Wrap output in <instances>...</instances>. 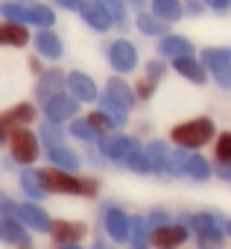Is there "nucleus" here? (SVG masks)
<instances>
[{
	"label": "nucleus",
	"instance_id": "79ce46f5",
	"mask_svg": "<svg viewBox=\"0 0 231 249\" xmlns=\"http://www.w3.org/2000/svg\"><path fill=\"white\" fill-rule=\"evenodd\" d=\"M30 71H33L35 76H41V73H44V65H41V59H33V62H30Z\"/></svg>",
	"mask_w": 231,
	"mask_h": 249
},
{
	"label": "nucleus",
	"instance_id": "ddd939ff",
	"mask_svg": "<svg viewBox=\"0 0 231 249\" xmlns=\"http://www.w3.org/2000/svg\"><path fill=\"white\" fill-rule=\"evenodd\" d=\"M33 117H35V108H33L30 103H18V106H12V108H6V111H0V120H3L9 129L27 126V123H33Z\"/></svg>",
	"mask_w": 231,
	"mask_h": 249
},
{
	"label": "nucleus",
	"instance_id": "473e14b6",
	"mask_svg": "<svg viewBox=\"0 0 231 249\" xmlns=\"http://www.w3.org/2000/svg\"><path fill=\"white\" fill-rule=\"evenodd\" d=\"M41 138L47 141V147H62V129H59V123H44V129H41Z\"/></svg>",
	"mask_w": 231,
	"mask_h": 249
},
{
	"label": "nucleus",
	"instance_id": "4468645a",
	"mask_svg": "<svg viewBox=\"0 0 231 249\" xmlns=\"http://www.w3.org/2000/svg\"><path fill=\"white\" fill-rule=\"evenodd\" d=\"M105 97H108L111 103H117L123 111H129V108L135 106V94H132V88H129L123 79H108V91H105Z\"/></svg>",
	"mask_w": 231,
	"mask_h": 249
},
{
	"label": "nucleus",
	"instance_id": "2f4dec72",
	"mask_svg": "<svg viewBox=\"0 0 231 249\" xmlns=\"http://www.w3.org/2000/svg\"><path fill=\"white\" fill-rule=\"evenodd\" d=\"M126 161H129V167L132 170H138V173H149V161H147V153L138 147V150H132L129 156H126Z\"/></svg>",
	"mask_w": 231,
	"mask_h": 249
},
{
	"label": "nucleus",
	"instance_id": "7ed1b4c3",
	"mask_svg": "<svg viewBox=\"0 0 231 249\" xmlns=\"http://www.w3.org/2000/svg\"><path fill=\"white\" fill-rule=\"evenodd\" d=\"M9 150H12V159L21 161V164H33L38 159V138L27 129V126H15L9 129Z\"/></svg>",
	"mask_w": 231,
	"mask_h": 249
},
{
	"label": "nucleus",
	"instance_id": "72a5a7b5",
	"mask_svg": "<svg viewBox=\"0 0 231 249\" xmlns=\"http://www.w3.org/2000/svg\"><path fill=\"white\" fill-rule=\"evenodd\" d=\"M216 159H219L222 164H228V159H231V135H228V132H222V135L216 138Z\"/></svg>",
	"mask_w": 231,
	"mask_h": 249
},
{
	"label": "nucleus",
	"instance_id": "7c9ffc66",
	"mask_svg": "<svg viewBox=\"0 0 231 249\" xmlns=\"http://www.w3.org/2000/svg\"><path fill=\"white\" fill-rule=\"evenodd\" d=\"M0 12L6 15V21H15V24H27V6L24 3H3Z\"/></svg>",
	"mask_w": 231,
	"mask_h": 249
},
{
	"label": "nucleus",
	"instance_id": "4be33fe9",
	"mask_svg": "<svg viewBox=\"0 0 231 249\" xmlns=\"http://www.w3.org/2000/svg\"><path fill=\"white\" fill-rule=\"evenodd\" d=\"M176 71H179L182 76L193 79V82H205V79H208L205 68H202V65H199L193 56H187V59H176Z\"/></svg>",
	"mask_w": 231,
	"mask_h": 249
},
{
	"label": "nucleus",
	"instance_id": "f257e3e1",
	"mask_svg": "<svg viewBox=\"0 0 231 249\" xmlns=\"http://www.w3.org/2000/svg\"><path fill=\"white\" fill-rule=\"evenodd\" d=\"M38 188L47 194H79V196H97V182L85 176H73L59 167H44L35 173Z\"/></svg>",
	"mask_w": 231,
	"mask_h": 249
},
{
	"label": "nucleus",
	"instance_id": "b1692460",
	"mask_svg": "<svg viewBox=\"0 0 231 249\" xmlns=\"http://www.w3.org/2000/svg\"><path fill=\"white\" fill-rule=\"evenodd\" d=\"M85 123L91 126L94 135H111V132H114V123H111V117H108L105 111H91Z\"/></svg>",
	"mask_w": 231,
	"mask_h": 249
},
{
	"label": "nucleus",
	"instance_id": "cd10ccee",
	"mask_svg": "<svg viewBox=\"0 0 231 249\" xmlns=\"http://www.w3.org/2000/svg\"><path fill=\"white\" fill-rule=\"evenodd\" d=\"M97 3L105 9V15H108L111 21H117L120 27L126 24V9H123V0H97Z\"/></svg>",
	"mask_w": 231,
	"mask_h": 249
},
{
	"label": "nucleus",
	"instance_id": "c03bdc74",
	"mask_svg": "<svg viewBox=\"0 0 231 249\" xmlns=\"http://www.w3.org/2000/svg\"><path fill=\"white\" fill-rule=\"evenodd\" d=\"M59 249H82L79 243H67V246H59Z\"/></svg>",
	"mask_w": 231,
	"mask_h": 249
},
{
	"label": "nucleus",
	"instance_id": "a18cd8bd",
	"mask_svg": "<svg viewBox=\"0 0 231 249\" xmlns=\"http://www.w3.org/2000/svg\"><path fill=\"white\" fill-rule=\"evenodd\" d=\"M129 3H135V6H138V9H141V0H129Z\"/></svg>",
	"mask_w": 231,
	"mask_h": 249
},
{
	"label": "nucleus",
	"instance_id": "39448f33",
	"mask_svg": "<svg viewBox=\"0 0 231 249\" xmlns=\"http://www.w3.org/2000/svg\"><path fill=\"white\" fill-rule=\"evenodd\" d=\"M47 231H50L53 243L67 246V243H79V240L88 234V226H85V223H70V220H53V223L47 226Z\"/></svg>",
	"mask_w": 231,
	"mask_h": 249
},
{
	"label": "nucleus",
	"instance_id": "393cba45",
	"mask_svg": "<svg viewBox=\"0 0 231 249\" xmlns=\"http://www.w3.org/2000/svg\"><path fill=\"white\" fill-rule=\"evenodd\" d=\"M53 9H47V6H27V24H35V27H41V30H50V24H53Z\"/></svg>",
	"mask_w": 231,
	"mask_h": 249
},
{
	"label": "nucleus",
	"instance_id": "1a4fd4ad",
	"mask_svg": "<svg viewBox=\"0 0 231 249\" xmlns=\"http://www.w3.org/2000/svg\"><path fill=\"white\" fill-rule=\"evenodd\" d=\"M228 65H231V56H228V50H222V47L202 53V68H208L211 73H216L219 85H228Z\"/></svg>",
	"mask_w": 231,
	"mask_h": 249
},
{
	"label": "nucleus",
	"instance_id": "a211bd4d",
	"mask_svg": "<svg viewBox=\"0 0 231 249\" xmlns=\"http://www.w3.org/2000/svg\"><path fill=\"white\" fill-rule=\"evenodd\" d=\"M18 220H24L27 226H33V229H38V231H47V226H50V217H47L38 205H33V202L18 205Z\"/></svg>",
	"mask_w": 231,
	"mask_h": 249
},
{
	"label": "nucleus",
	"instance_id": "9b49d317",
	"mask_svg": "<svg viewBox=\"0 0 231 249\" xmlns=\"http://www.w3.org/2000/svg\"><path fill=\"white\" fill-rule=\"evenodd\" d=\"M105 229H108V234H111V240H117V243H123V240H129V217L120 211V208H108L105 211Z\"/></svg>",
	"mask_w": 231,
	"mask_h": 249
},
{
	"label": "nucleus",
	"instance_id": "6e6552de",
	"mask_svg": "<svg viewBox=\"0 0 231 249\" xmlns=\"http://www.w3.org/2000/svg\"><path fill=\"white\" fill-rule=\"evenodd\" d=\"M99 150H102L105 159H117V161H123L132 150H138V141H135V138H126V135H102Z\"/></svg>",
	"mask_w": 231,
	"mask_h": 249
},
{
	"label": "nucleus",
	"instance_id": "c85d7f7f",
	"mask_svg": "<svg viewBox=\"0 0 231 249\" xmlns=\"http://www.w3.org/2000/svg\"><path fill=\"white\" fill-rule=\"evenodd\" d=\"M184 173H190L193 179H208V161L205 159H199V156H187V161H184Z\"/></svg>",
	"mask_w": 231,
	"mask_h": 249
},
{
	"label": "nucleus",
	"instance_id": "423d86ee",
	"mask_svg": "<svg viewBox=\"0 0 231 249\" xmlns=\"http://www.w3.org/2000/svg\"><path fill=\"white\" fill-rule=\"evenodd\" d=\"M108 62H111V68L117 71V73H126V71H132L135 65H138V53H135V44H129V41H114L111 47H108Z\"/></svg>",
	"mask_w": 231,
	"mask_h": 249
},
{
	"label": "nucleus",
	"instance_id": "4c0bfd02",
	"mask_svg": "<svg viewBox=\"0 0 231 249\" xmlns=\"http://www.w3.org/2000/svg\"><path fill=\"white\" fill-rule=\"evenodd\" d=\"M70 132H73L76 138H82V141H91V138H94V132H91V126H88L85 120H73V123H70Z\"/></svg>",
	"mask_w": 231,
	"mask_h": 249
},
{
	"label": "nucleus",
	"instance_id": "e433bc0d",
	"mask_svg": "<svg viewBox=\"0 0 231 249\" xmlns=\"http://www.w3.org/2000/svg\"><path fill=\"white\" fill-rule=\"evenodd\" d=\"M138 100H149L152 94H155V79H141L138 85H135V91H132Z\"/></svg>",
	"mask_w": 231,
	"mask_h": 249
},
{
	"label": "nucleus",
	"instance_id": "ea45409f",
	"mask_svg": "<svg viewBox=\"0 0 231 249\" xmlns=\"http://www.w3.org/2000/svg\"><path fill=\"white\" fill-rule=\"evenodd\" d=\"M56 3H59V6H65V9H79L85 0H56Z\"/></svg>",
	"mask_w": 231,
	"mask_h": 249
},
{
	"label": "nucleus",
	"instance_id": "49530a36",
	"mask_svg": "<svg viewBox=\"0 0 231 249\" xmlns=\"http://www.w3.org/2000/svg\"><path fill=\"white\" fill-rule=\"evenodd\" d=\"M21 3H33V0H21Z\"/></svg>",
	"mask_w": 231,
	"mask_h": 249
},
{
	"label": "nucleus",
	"instance_id": "a878e982",
	"mask_svg": "<svg viewBox=\"0 0 231 249\" xmlns=\"http://www.w3.org/2000/svg\"><path fill=\"white\" fill-rule=\"evenodd\" d=\"M167 150H164V144H152L149 150H147V161H149V170H158V173H167Z\"/></svg>",
	"mask_w": 231,
	"mask_h": 249
},
{
	"label": "nucleus",
	"instance_id": "dca6fc26",
	"mask_svg": "<svg viewBox=\"0 0 231 249\" xmlns=\"http://www.w3.org/2000/svg\"><path fill=\"white\" fill-rule=\"evenodd\" d=\"M79 12H82L85 24H88V27H94V30H99V33L111 27V18L105 15V9L97 3V0H91V3H82V6H79Z\"/></svg>",
	"mask_w": 231,
	"mask_h": 249
},
{
	"label": "nucleus",
	"instance_id": "f3484780",
	"mask_svg": "<svg viewBox=\"0 0 231 249\" xmlns=\"http://www.w3.org/2000/svg\"><path fill=\"white\" fill-rule=\"evenodd\" d=\"M47 159H50L53 167H59V170H67V173L79 170V156L70 153V150H65V147H47Z\"/></svg>",
	"mask_w": 231,
	"mask_h": 249
},
{
	"label": "nucleus",
	"instance_id": "5701e85b",
	"mask_svg": "<svg viewBox=\"0 0 231 249\" xmlns=\"http://www.w3.org/2000/svg\"><path fill=\"white\" fill-rule=\"evenodd\" d=\"M41 79H44V82L38 85V97H41V100H50L53 94H62L59 88H62V82H65V76H62L59 71H50V73H44Z\"/></svg>",
	"mask_w": 231,
	"mask_h": 249
},
{
	"label": "nucleus",
	"instance_id": "a19ab883",
	"mask_svg": "<svg viewBox=\"0 0 231 249\" xmlns=\"http://www.w3.org/2000/svg\"><path fill=\"white\" fill-rule=\"evenodd\" d=\"M205 3H208L211 9H219V12H225V9H228V0H205Z\"/></svg>",
	"mask_w": 231,
	"mask_h": 249
},
{
	"label": "nucleus",
	"instance_id": "c756f323",
	"mask_svg": "<svg viewBox=\"0 0 231 249\" xmlns=\"http://www.w3.org/2000/svg\"><path fill=\"white\" fill-rule=\"evenodd\" d=\"M99 103H102V111H105V114L111 117V123H114V126H123V123H126V111H123V108H120L117 103H111L108 97H102Z\"/></svg>",
	"mask_w": 231,
	"mask_h": 249
},
{
	"label": "nucleus",
	"instance_id": "bb28decb",
	"mask_svg": "<svg viewBox=\"0 0 231 249\" xmlns=\"http://www.w3.org/2000/svg\"><path fill=\"white\" fill-rule=\"evenodd\" d=\"M138 27H141L144 33H149V36H164V33H167V24L158 21V18H152L149 12H141V15H138Z\"/></svg>",
	"mask_w": 231,
	"mask_h": 249
},
{
	"label": "nucleus",
	"instance_id": "2eb2a0df",
	"mask_svg": "<svg viewBox=\"0 0 231 249\" xmlns=\"http://www.w3.org/2000/svg\"><path fill=\"white\" fill-rule=\"evenodd\" d=\"M27 41H30L27 24H15V21L0 24V44H9V47H24Z\"/></svg>",
	"mask_w": 231,
	"mask_h": 249
},
{
	"label": "nucleus",
	"instance_id": "0eeeda50",
	"mask_svg": "<svg viewBox=\"0 0 231 249\" xmlns=\"http://www.w3.org/2000/svg\"><path fill=\"white\" fill-rule=\"evenodd\" d=\"M76 108H79V103H76L73 97H67V94H53V97L44 103L47 120H53V123H65V120H70V117L76 114Z\"/></svg>",
	"mask_w": 231,
	"mask_h": 249
},
{
	"label": "nucleus",
	"instance_id": "58836bf2",
	"mask_svg": "<svg viewBox=\"0 0 231 249\" xmlns=\"http://www.w3.org/2000/svg\"><path fill=\"white\" fill-rule=\"evenodd\" d=\"M164 62H149L147 65V79H158V76H164Z\"/></svg>",
	"mask_w": 231,
	"mask_h": 249
},
{
	"label": "nucleus",
	"instance_id": "f03ea898",
	"mask_svg": "<svg viewBox=\"0 0 231 249\" xmlns=\"http://www.w3.org/2000/svg\"><path fill=\"white\" fill-rule=\"evenodd\" d=\"M214 120L211 117H196V120H187V123H179L170 132V141L179 147V150H199L205 147L211 138H214Z\"/></svg>",
	"mask_w": 231,
	"mask_h": 249
},
{
	"label": "nucleus",
	"instance_id": "f704fd0d",
	"mask_svg": "<svg viewBox=\"0 0 231 249\" xmlns=\"http://www.w3.org/2000/svg\"><path fill=\"white\" fill-rule=\"evenodd\" d=\"M21 188H24L30 196H35V199H38V196H44V191L38 188V179H35V173H24V176H21Z\"/></svg>",
	"mask_w": 231,
	"mask_h": 249
},
{
	"label": "nucleus",
	"instance_id": "6ab92c4d",
	"mask_svg": "<svg viewBox=\"0 0 231 249\" xmlns=\"http://www.w3.org/2000/svg\"><path fill=\"white\" fill-rule=\"evenodd\" d=\"M0 237L9 240V243H30V234L24 231L21 220H9V217H0Z\"/></svg>",
	"mask_w": 231,
	"mask_h": 249
},
{
	"label": "nucleus",
	"instance_id": "9d476101",
	"mask_svg": "<svg viewBox=\"0 0 231 249\" xmlns=\"http://www.w3.org/2000/svg\"><path fill=\"white\" fill-rule=\"evenodd\" d=\"M65 85L70 88V97L73 100H82V103H94L97 100V85L85 73H67L65 76Z\"/></svg>",
	"mask_w": 231,
	"mask_h": 249
},
{
	"label": "nucleus",
	"instance_id": "37998d69",
	"mask_svg": "<svg viewBox=\"0 0 231 249\" xmlns=\"http://www.w3.org/2000/svg\"><path fill=\"white\" fill-rule=\"evenodd\" d=\"M6 135H9V126H6L3 120H0V141H6Z\"/></svg>",
	"mask_w": 231,
	"mask_h": 249
},
{
	"label": "nucleus",
	"instance_id": "20e7f679",
	"mask_svg": "<svg viewBox=\"0 0 231 249\" xmlns=\"http://www.w3.org/2000/svg\"><path fill=\"white\" fill-rule=\"evenodd\" d=\"M184 240H187V226L164 223V226H155V229L149 231V243H152L155 249H179Z\"/></svg>",
	"mask_w": 231,
	"mask_h": 249
},
{
	"label": "nucleus",
	"instance_id": "aec40b11",
	"mask_svg": "<svg viewBox=\"0 0 231 249\" xmlns=\"http://www.w3.org/2000/svg\"><path fill=\"white\" fill-rule=\"evenodd\" d=\"M35 44H38V53L47 56V59H59L62 56V38L56 33H50V30H41L35 36Z\"/></svg>",
	"mask_w": 231,
	"mask_h": 249
},
{
	"label": "nucleus",
	"instance_id": "de8ad7c7",
	"mask_svg": "<svg viewBox=\"0 0 231 249\" xmlns=\"http://www.w3.org/2000/svg\"><path fill=\"white\" fill-rule=\"evenodd\" d=\"M21 249H30V246H21Z\"/></svg>",
	"mask_w": 231,
	"mask_h": 249
},
{
	"label": "nucleus",
	"instance_id": "f8f14e48",
	"mask_svg": "<svg viewBox=\"0 0 231 249\" xmlns=\"http://www.w3.org/2000/svg\"><path fill=\"white\" fill-rule=\"evenodd\" d=\"M158 53L173 56V59H187V56H193V44L182 36H164L161 44H158Z\"/></svg>",
	"mask_w": 231,
	"mask_h": 249
},
{
	"label": "nucleus",
	"instance_id": "412c9836",
	"mask_svg": "<svg viewBox=\"0 0 231 249\" xmlns=\"http://www.w3.org/2000/svg\"><path fill=\"white\" fill-rule=\"evenodd\" d=\"M152 18L170 24V21H179L182 18V6H179V0H152Z\"/></svg>",
	"mask_w": 231,
	"mask_h": 249
},
{
	"label": "nucleus",
	"instance_id": "c9c22d12",
	"mask_svg": "<svg viewBox=\"0 0 231 249\" xmlns=\"http://www.w3.org/2000/svg\"><path fill=\"white\" fill-rule=\"evenodd\" d=\"M222 246V231H208V234H199V249H219Z\"/></svg>",
	"mask_w": 231,
	"mask_h": 249
}]
</instances>
